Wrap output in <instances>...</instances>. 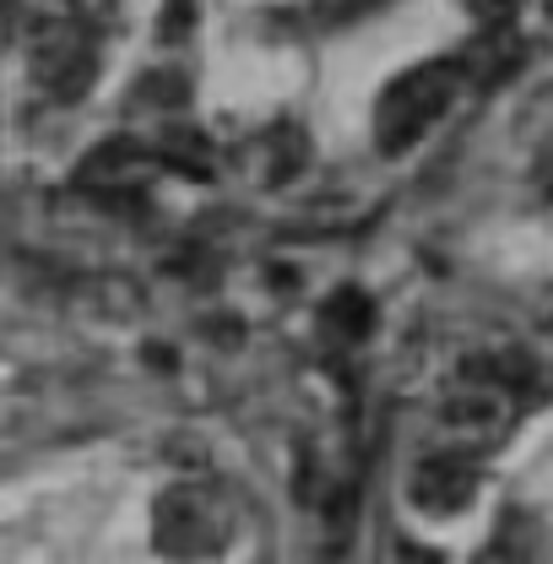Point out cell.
<instances>
[{
	"label": "cell",
	"instance_id": "obj_1",
	"mask_svg": "<svg viewBox=\"0 0 553 564\" xmlns=\"http://www.w3.org/2000/svg\"><path fill=\"white\" fill-rule=\"evenodd\" d=\"M462 82H467L462 61H423V66L402 70L397 82H386V93L375 104V147L386 158L418 147V137L456 104Z\"/></svg>",
	"mask_w": 553,
	"mask_h": 564
},
{
	"label": "cell",
	"instance_id": "obj_2",
	"mask_svg": "<svg viewBox=\"0 0 553 564\" xmlns=\"http://www.w3.org/2000/svg\"><path fill=\"white\" fill-rule=\"evenodd\" d=\"M234 532V516L223 505V494L202 489V484H180L174 494L158 499V521L152 538L163 549V560H212Z\"/></svg>",
	"mask_w": 553,
	"mask_h": 564
},
{
	"label": "cell",
	"instance_id": "obj_3",
	"mask_svg": "<svg viewBox=\"0 0 553 564\" xmlns=\"http://www.w3.org/2000/svg\"><path fill=\"white\" fill-rule=\"evenodd\" d=\"M33 82L50 93V98H82L93 82H98V39L82 17H66V22H50L33 44Z\"/></svg>",
	"mask_w": 553,
	"mask_h": 564
},
{
	"label": "cell",
	"instance_id": "obj_4",
	"mask_svg": "<svg viewBox=\"0 0 553 564\" xmlns=\"http://www.w3.org/2000/svg\"><path fill=\"white\" fill-rule=\"evenodd\" d=\"M163 158H158V147H141L131 137H109L104 147H93L87 158H82V169H76V185L82 191H93L98 202H115V207H126L131 196L147 191V180H152V169H158Z\"/></svg>",
	"mask_w": 553,
	"mask_h": 564
},
{
	"label": "cell",
	"instance_id": "obj_5",
	"mask_svg": "<svg viewBox=\"0 0 553 564\" xmlns=\"http://www.w3.org/2000/svg\"><path fill=\"white\" fill-rule=\"evenodd\" d=\"M408 494L423 516H462L478 494V467L467 456H423L408 478Z\"/></svg>",
	"mask_w": 553,
	"mask_h": 564
},
{
	"label": "cell",
	"instance_id": "obj_6",
	"mask_svg": "<svg viewBox=\"0 0 553 564\" xmlns=\"http://www.w3.org/2000/svg\"><path fill=\"white\" fill-rule=\"evenodd\" d=\"M553 554V532L532 516V510H505L494 538L484 543L478 564H549Z\"/></svg>",
	"mask_w": 553,
	"mask_h": 564
},
{
	"label": "cell",
	"instance_id": "obj_7",
	"mask_svg": "<svg viewBox=\"0 0 553 564\" xmlns=\"http://www.w3.org/2000/svg\"><path fill=\"white\" fill-rule=\"evenodd\" d=\"M375 332V304L364 288H337L326 304H321V337L332 348H358L364 337Z\"/></svg>",
	"mask_w": 553,
	"mask_h": 564
},
{
	"label": "cell",
	"instance_id": "obj_8",
	"mask_svg": "<svg viewBox=\"0 0 553 564\" xmlns=\"http://www.w3.org/2000/svg\"><path fill=\"white\" fill-rule=\"evenodd\" d=\"M521 61H527V44L516 39V28H505V33H478V44L462 55V70L478 87H499L505 76L521 70Z\"/></svg>",
	"mask_w": 553,
	"mask_h": 564
},
{
	"label": "cell",
	"instance_id": "obj_9",
	"mask_svg": "<svg viewBox=\"0 0 553 564\" xmlns=\"http://www.w3.org/2000/svg\"><path fill=\"white\" fill-rule=\"evenodd\" d=\"M158 158H163V169H180L191 180H207L212 174V147L202 131H169L158 141Z\"/></svg>",
	"mask_w": 553,
	"mask_h": 564
},
{
	"label": "cell",
	"instance_id": "obj_10",
	"mask_svg": "<svg viewBox=\"0 0 553 564\" xmlns=\"http://www.w3.org/2000/svg\"><path fill=\"white\" fill-rule=\"evenodd\" d=\"M185 93H191L185 70H147V76H141V98H147V104L174 109V104H185Z\"/></svg>",
	"mask_w": 553,
	"mask_h": 564
},
{
	"label": "cell",
	"instance_id": "obj_11",
	"mask_svg": "<svg viewBox=\"0 0 553 564\" xmlns=\"http://www.w3.org/2000/svg\"><path fill=\"white\" fill-rule=\"evenodd\" d=\"M521 6H527V0H467V11H473L478 33H505V28H516Z\"/></svg>",
	"mask_w": 553,
	"mask_h": 564
},
{
	"label": "cell",
	"instance_id": "obj_12",
	"mask_svg": "<svg viewBox=\"0 0 553 564\" xmlns=\"http://www.w3.org/2000/svg\"><path fill=\"white\" fill-rule=\"evenodd\" d=\"M191 28H196V0H163L158 33H163V39H185Z\"/></svg>",
	"mask_w": 553,
	"mask_h": 564
},
{
	"label": "cell",
	"instance_id": "obj_13",
	"mask_svg": "<svg viewBox=\"0 0 553 564\" xmlns=\"http://www.w3.org/2000/svg\"><path fill=\"white\" fill-rule=\"evenodd\" d=\"M310 6H315L321 22H353V17H364V11H380L386 0H310Z\"/></svg>",
	"mask_w": 553,
	"mask_h": 564
},
{
	"label": "cell",
	"instance_id": "obj_14",
	"mask_svg": "<svg viewBox=\"0 0 553 564\" xmlns=\"http://www.w3.org/2000/svg\"><path fill=\"white\" fill-rule=\"evenodd\" d=\"M397 564H440V560H434V554H423V549H408Z\"/></svg>",
	"mask_w": 553,
	"mask_h": 564
},
{
	"label": "cell",
	"instance_id": "obj_15",
	"mask_svg": "<svg viewBox=\"0 0 553 564\" xmlns=\"http://www.w3.org/2000/svg\"><path fill=\"white\" fill-rule=\"evenodd\" d=\"M549 11H553V0H549Z\"/></svg>",
	"mask_w": 553,
	"mask_h": 564
}]
</instances>
